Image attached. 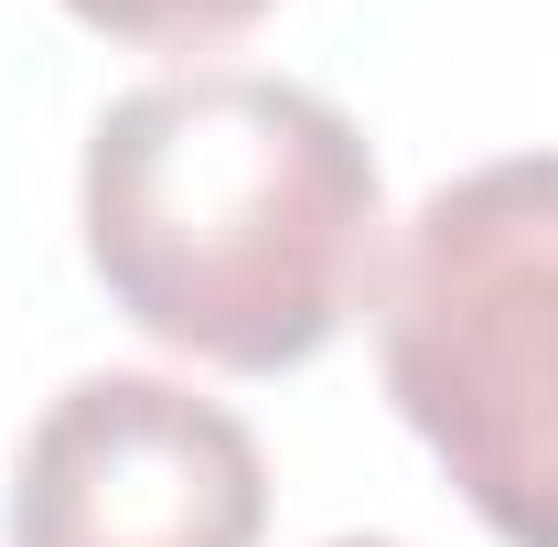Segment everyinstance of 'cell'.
<instances>
[{
  "label": "cell",
  "instance_id": "obj_1",
  "mask_svg": "<svg viewBox=\"0 0 558 547\" xmlns=\"http://www.w3.org/2000/svg\"><path fill=\"white\" fill-rule=\"evenodd\" d=\"M86 269L150 343L290 376L376 290V150L323 86L258 65H194L130 86L86 130Z\"/></svg>",
  "mask_w": 558,
  "mask_h": 547
},
{
  "label": "cell",
  "instance_id": "obj_2",
  "mask_svg": "<svg viewBox=\"0 0 558 547\" xmlns=\"http://www.w3.org/2000/svg\"><path fill=\"white\" fill-rule=\"evenodd\" d=\"M387 398L505 547H558V150L451 172L376 258Z\"/></svg>",
  "mask_w": 558,
  "mask_h": 547
},
{
  "label": "cell",
  "instance_id": "obj_3",
  "mask_svg": "<svg viewBox=\"0 0 558 547\" xmlns=\"http://www.w3.org/2000/svg\"><path fill=\"white\" fill-rule=\"evenodd\" d=\"M258 429L183 376H75L11 462V547H258Z\"/></svg>",
  "mask_w": 558,
  "mask_h": 547
},
{
  "label": "cell",
  "instance_id": "obj_4",
  "mask_svg": "<svg viewBox=\"0 0 558 547\" xmlns=\"http://www.w3.org/2000/svg\"><path fill=\"white\" fill-rule=\"evenodd\" d=\"M65 11L108 44H140V54H205V44H236L269 0H65Z\"/></svg>",
  "mask_w": 558,
  "mask_h": 547
},
{
  "label": "cell",
  "instance_id": "obj_5",
  "mask_svg": "<svg viewBox=\"0 0 558 547\" xmlns=\"http://www.w3.org/2000/svg\"><path fill=\"white\" fill-rule=\"evenodd\" d=\"M333 547H398V537H333Z\"/></svg>",
  "mask_w": 558,
  "mask_h": 547
}]
</instances>
